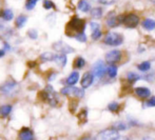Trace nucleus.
Segmentation results:
<instances>
[{
	"label": "nucleus",
	"instance_id": "nucleus-1",
	"mask_svg": "<svg viewBox=\"0 0 155 140\" xmlns=\"http://www.w3.org/2000/svg\"><path fill=\"white\" fill-rule=\"evenodd\" d=\"M84 28H86V21H84V19L78 18V17L75 16L69 21V23H68L67 35L68 36L74 37L76 34L84 32Z\"/></svg>",
	"mask_w": 155,
	"mask_h": 140
},
{
	"label": "nucleus",
	"instance_id": "nucleus-2",
	"mask_svg": "<svg viewBox=\"0 0 155 140\" xmlns=\"http://www.w3.org/2000/svg\"><path fill=\"white\" fill-rule=\"evenodd\" d=\"M39 96H41V100L45 101L49 103L51 106H57L59 103V98H58V94L55 92L54 87L52 85H47L43 91L40 92Z\"/></svg>",
	"mask_w": 155,
	"mask_h": 140
},
{
	"label": "nucleus",
	"instance_id": "nucleus-3",
	"mask_svg": "<svg viewBox=\"0 0 155 140\" xmlns=\"http://www.w3.org/2000/svg\"><path fill=\"white\" fill-rule=\"evenodd\" d=\"M19 89L20 86H19L18 82L11 80V81H6L2 85H0V93L6 97H13L18 93Z\"/></svg>",
	"mask_w": 155,
	"mask_h": 140
},
{
	"label": "nucleus",
	"instance_id": "nucleus-4",
	"mask_svg": "<svg viewBox=\"0 0 155 140\" xmlns=\"http://www.w3.org/2000/svg\"><path fill=\"white\" fill-rule=\"evenodd\" d=\"M119 23H123L129 28H134L138 25L139 23V17L136 14H127V15H120L118 16Z\"/></svg>",
	"mask_w": 155,
	"mask_h": 140
},
{
	"label": "nucleus",
	"instance_id": "nucleus-5",
	"mask_svg": "<svg viewBox=\"0 0 155 140\" xmlns=\"http://www.w3.org/2000/svg\"><path fill=\"white\" fill-rule=\"evenodd\" d=\"M104 42L110 47H118V45L123 44L124 36L116 32H109L104 37Z\"/></svg>",
	"mask_w": 155,
	"mask_h": 140
},
{
	"label": "nucleus",
	"instance_id": "nucleus-6",
	"mask_svg": "<svg viewBox=\"0 0 155 140\" xmlns=\"http://www.w3.org/2000/svg\"><path fill=\"white\" fill-rule=\"evenodd\" d=\"M60 93L63 96H68V97L72 98H77V99H81L84 96V91L82 89L76 86H64L60 90Z\"/></svg>",
	"mask_w": 155,
	"mask_h": 140
},
{
	"label": "nucleus",
	"instance_id": "nucleus-7",
	"mask_svg": "<svg viewBox=\"0 0 155 140\" xmlns=\"http://www.w3.org/2000/svg\"><path fill=\"white\" fill-rule=\"evenodd\" d=\"M119 133L114 129H107L99 132L95 137V140H117Z\"/></svg>",
	"mask_w": 155,
	"mask_h": 140
},
{
	"label": "nucleus",
	"instance_id": "nucleus-8",
	"mask_svg": "<svg viewBox=\"0 0 155 140\" xmlns=\"http://www.w3.org/2000/svg\"><path fill=\"white\" fill-rule=\"evenodd\" d=\"M106 69L107 67L104 65V62L102 60H98L94 63L92 74L94 76V79H101L106 75Z\"/></svg>",
	"mask_w": 155,
	"mask_h": 140
},
{
	"label": "nucleus",
	"instance_id": "nucleus-9",
	"mask_svg": "<svg viewBox=\"0 0 155 140\" xmlns=\"http://www.w3.org/2000/svg\"><path fill=\"white\" fill-rule=\"evenodd\" d=\"M53 49L55 50V51H57L59 54H63V55L74 53L73 47L68 44V43L63 42V41H57V42L53 43Z\"/></svg>",
	"mask_w": 155,
	"mask_h": 140
},
{
	"label": "nucleus",
	"instance_id": "nucleus-10",
	"mask_svg": "<svg viewBox=\"0 0 155 140\" xmlns=\"http://www.w3.org/2000/svg\"><path fill=\"white\" fill-rule=\"evenodd\" d=\"M123 54L119 50H112L106 55V61L109 64H116L117 62L121 60Z\"/></svg>",
	"mask_w": 155,
	"mask_h": 140
},
{
	"label": "nucleus",
	"instance_id": "nucleus-11",
	"mask_svg": "<svg viewBox=\"0 0 155 140\" xmlns=\"http://www.w3.org/2000/svg\"><path fill=\"white\" fill-rule=\"evenodd\" d=\"M34 133L31 129L22 128L18 133V140H34Z\"/></svg>",
	"mask_w": 155,
	"mask_h": 140
},
{
	"label": "nucleus",
	"instance_id": "nucleus-12",
	"mask_svg": "<svg viewBox=\"0 0 155 140\" xmlns=\"http://www.w3.org/2000/svg\"><path fill=\"white\" fill-rule=\"evenodd\" d=\"M94 82V76L91 72H87V73L84 74V76L81 77V81H80V84H81L82 89H88L91 85L93 84Z\"/></svg>",
	"mask_w": 155,
	"mask_h": 140
},
{
	"label": "nucleus",
	"instance_id": "nucleus-13",
	"mask_svg": "<svg viewBox=\"0 0 155 140\" xmlns=\"http://www.w3.org/2000/svg\"><path fill=\"white\" fill-rule=\"evenodd\" d=\"M79 78H80V75L77 71L72 72L67 77V79H65V84H67V86H74V85L79 81Z\"/></svg>",
	"mask_w": 155,
	"mask_h": 140
},
{
	"label": "nucleus",
	"instance_id": "nucleus-14",
	"mask_svg": "<svg viewBox=\"0 0 155 140\" xmlns=\"http://www.w3.org/2000/svg\"><path fill=\"white\" fill-rule=\"evenodd\" d=\"M135 94L138 96L139 98H143V99H147L151 96V91H150L148 87L145 86H138L134 90Z\"/></svg>",
	"mask_w": 155,
	"mask_h": 140
},
{
	"label": "nucleus",
	"instance_id": "nucleus-15",
	"mask_svg": "<svg viewBox=\"0 0 155 140\" xmlns=\"http://www.w3.org/2000/svg\"><path fill=\"white\" fill-rule=\"evenodd\" d=\"M53 61L59 67H64L65 64H67L68 58H67V56L63 55V54H56V55L54 56V60Z\"/></svg>",
	"mask_w": 155,
	"mask_h": 140
},
{
	"label": "nucleus",
	"instance_id": "nucleus-16",
	"mask_svg": "<svg viewBox=\"0 0 155 140\" xmlns=\"http://www.w3.org/2000/svg\"><path fill=\"white\" fill-rule=\"evenodd\" d=\"M0 17L4 21H12L14 19V13L11 8H4L0 12Z\"/></svg>",
	"mask_w": 155,
	"mask_h": 140
},
{
	"label": "nucleus",
	"instance_id": "nucleus-17",
	"mask_svg": "<svg viewBox=\"0 0 155 140\" xmlns=\"http://www.w3.org/2000/svg\"><path fill=\"white\" fill-rule=\"evenodd\" d=\"M78 10L81 11L82 13H88L91 10V4L89 3L88 0H79L77 5Z\"/></svg>",
	"mask_w": 155,
	"mask_h": 140
},
{
	"label": "nucleus",
	"instance_id": "nucleus-18",
	"mask_svg": "<svg viewBox=\"0 0 155 140\" xmlns=\"http://www.w3.org/2000/svg\"><path fill=\"white\" fill-rule=\"evenodd\" d=\"M13 110L12 104H3V106H0V116L2 117H8Z\"/></svg>",
	"mask_w": 155,
	"mask_h": 140
},
{
	"label": "nucleus",
	"instance_id": "nucleus-19",
	"mask_svg": "<svg viewBox=\"0 0 155 140\" xmlns=\"http://www.w3.org/2000/svg\"><path fill=\"white\" fill-rule=\"evenodd\" d=\"M141 25L145 30L147 31H153L155 28V21L151 18H147L141 22Z\"/></svg>",
	"mask_w": 155,
	"mask_h": 140
},
{
	"label": "nucleus",
	"instance_id": "nucleus-20",
	"mask_svg": "<svg viewBox=\"0 0 155 140\" xmlns=\"http://www.w3.org/2000/svg\"><path fill=\"white\" fill-rule=\"evenodd\" d=\"M27 21H28L27 15H23V14L19 15V16L16 18V21H15V23H16V28H23L25 25V23H27Z\"/></svg>",
	"mask_w": 155,
	"mask_h": 140
},
{
	"label": "nucleus",
	"instance_id": "nucleus-21",
	"mask_svg": "<svg viewBox=\"0 0 155 140\" xmlns=\"http://www.w3.org/2000/svg\"><path fill=\"white\" fill-rule=\"evenodd\" d=\"M118 24H120L118 20V17L112 16V15H110V16L108 17V19H107V25H108L109 28H115Z\"/></svg>",
	"mask_w": 155,
	"mask_h": 140
},
{
	"label": "nucleus",
	"instance_id": "nucleus-22",
	"mask_svg": "<svg viewBox=\"0 0 155 140\" xmlns=\"http://www.w3.org/2000/svg\"><path fill=\"white\" fill-rule=\"evenodd\" d=\"M106 73L110 78H114L117 75V67L115 64H109V67L106 69Z\"/></svg>",
	"mask_w": 155,
	"mask_h": 140
},
{
	"label": "nucleus",
	"instance_id": "nucleus-23",
	"mask_svg": "<svg viewBox=\"0 0 155 140\" xmlns=\"http://www.w3.org/2000/svg\"><path fill=\"white\" fill-rule=\"evenodd\" d=\"M73 65H74V67H75V69L80 70V69H82L84 65H86V60H84V59L82 58L81 56H78L77 58L74 60Z\"/></svg>",
	"mask_w": 155,
	"mask_h": 140
},
{
	"label": "nucleus",
	"instance_id": "nucleus-24",
	"mask_svg": "<svg viewBox=\"0 0 155 140\" xmlns=\"http://www.w3.org/2000/svg\"><path fill=\"white\" fill-rule=\"evenodd\" d=\"M54 56L55 54L51 53V52H45V53L41 54L40 55V60L42 62H49V61H53L54 60Z\"/></svg>",
	"mask_w": 155,
	"mask_h": 140
},
{
	"label": "nucleus",
	"instance_id": "nucleus-25",
	"mask_svg": "<svg viewBox=\"0 0 155 140\" xmlns=\"http://www.w3.org/2000/svg\"><path fill=\"white\" fill-rule=\"evenodd\" d=\"M127 79H128V81L130 82V83H135V82L137 81V80L141 79V77L139 75H137L136 73H134V72H130V73H128V76H127Z\"/></svg>",
	"mask_w": 155,
	"mask_h": 140
},
{
	"label": "nucleus",
	"instance_id": "nucleus-26",
	"mask_svg": "<svg viewBox=\"0 0 155 140\" xmlns=\"http://www.w3.org/2000/svg\"><path fill=\"white\" fill-rule=\"evenodd\" d=\"M91 16L95 19H99L102 17V8H94L91 10Z\"/></svg>",
	"mask_w": 155,
	"mask_h": 140
},
{
	"label": "nucleus",
	"instance_id": "nucleus-27",
	"mask_svg": "<svg viewBox=\"0 0 155 140\" xmlns=\"http://www.w3.org/2000/svg\"><path fill=\"white\" fill-rule=\"evenodd\" d=\"M137 67H138L139 71L147 72V71H149V70L151 69V62H150V61H143V62L139 63Z\"/></svg>",
	"mask_w": 155,
	"mask_h": 140
},
{
	"label": "nucleus",
	"instance_id": "nucleus-28",
	"mask_svg": "<svg viewBox=\"0 0 155 140\" xmlns=\"http://www.w3.org/2000/svg\"><path fill=\"white\" fill-rule=\"evenodd\" d=\"M127 128H128V126H127V124L124 123V121H117V122H115L114 125H113V129H114V130H116L117 132L127 130Z\"/></svg>",
	"mask_w": 155,
	"mask_h": 140
},
{
	"label": "nucleus",
	"instance_id": "nucleus-29",
	"mask_svg": "<svg viewBox=\"0 0 155 140\" xmlns=\"http://www.w3.org/2000/svg\"><path fill=\"white\" fill-rule=\"evenodd\" d=\"M87 118H88V111L84 109L78 114V120H79L80 123H84V122H87Z\"/></svg>",
	"mask_w": 155,
	"mask_h": 140
},
{
	"label": "nucleus",
	"instance_id": "nucleus-30",
	"mask_svg": "<svg viewBox=\"0 0 155 140\" xmlns=\"http://www.w3.org/2000/svg\"><path fill=\"white\" fill-rule=\"evenodd\" d=\"M119 109H120V106H119V103L116 101L111 102V103H109V106H108V110L110 111V112H113V113L118 112Z\"/></svg>",
	"mask_w": 155,
	"mask_h": 140
},
{
	"label": "nucleus",
	"instance_id": "nucleus-31",
	"mask_svg": "<svg viewBox=\"0 0 155 140\" xmlns=\"http://www.w3.org/2000/svg\"><path fill=\"white\" fill-rule=\"evenodd\" d=\"M37 2H38V0H27L25 1V10L32 11L36 6Z\"/></svg>",
	"mask_w": 155,
	"mask_h": 140
},
{
	"label": "nucleus",
	"instance_id": "nucleus-32",
	"mask_svg": "<svg viewBox=\"0 0 155 140\" xmlns=\"http://www.w3.org/2000/svg\"><path fill=\"white\" fill-rule=\"evenodd\" d=\"M74 38H75L77 41H79V42H87V35L84 32L79 33V34H76L75 36H74Z\"/></svg>",
	"mask_w": 155,
	"mask_h": 140
},
{
	"label": "nucleus",
	"instance_id": "nucleus-33",
	"mask_svg": "<svg viewBox=\"0 0 155 140\" xmlns=\"http://www.w3.org/2000/svg\"><path fill=\"white\" fill-rule=\"evenodd\" d=\"M101 36H102V32L100 31V28H96V30L92 31V35H91V37H92L93 40H98Z\"/></svg>",
	"mask_w": 155,
	"mask_h": 140
},
{
	"label": "nucleus",
	"instance_id": "nucleus-34",
	"mask_svg": "<svg viewBox=\"0 0 155 140\" xmlns=\"http://www.w3.org/2000/svg\"><path fill=\"white\" fill-rule=\"evenodd\" d=\"M42 5L45 10H51V8H55V4H54V2L52 0H43Z\"/></svg>",
	"mask_w": 155,
	"mask_h": 140
},
{
	"label": "nucleus",
	"instance_id": "nucleus-35",
	"mask_svg": "<svg viewBox=\"0 0 155 140\" xmlns=\"http://www.w3.org/2000/svg\"><path fill=\"white\" fill-rule=\"evenodd\" d=\"M28 36H29L32 40H36V39L38 38V32H37V30L31 28V30H29V32H28Z\"/></svg>",
	"mask_w": 155,
	"mask_h": 140
},
{
	"label": "nucleus",
	"instance_id": "nucleus-36",
	"mask_svg": "<svg viewBox=\"0 0 155 140\" xmlns=\"http://www.w3.org/2000/svg\"><path fill=\"white\" fill-rule=\"evenodd\" d=\"M117 0H98V2L101 4H104V5H110V4L115 3Z\"/></svg>",
	"mask_w": 155,
	"mask_h": 140
},
{
	"label": "nucleus",
	"instance_id": "nucleus-37",
	"mask_svg": "<svg viewBox=\"0 0 155 140\" xmlns=\"http://www.w3.org/2000/svg\"><path fill=\"white\" fill-rule=\"evenodd\" d=\"M56 76H57V73H56V72H51V73L48 75V81L52 82L56 78Z\"/></svg>",
	"mask_w": 155,
	"mask_h": 140
},
{
	"label": "nucleus",
	"instance_id": "nucleus-38",
	"mask_svg": "<svg viewBox=\"0 0 155 140\" xmlns=\"http://www.w3.org/2000/svg\"><path fill=\"white\" fill-rule=\"evenodd\" d=\"M147 106H154V108H155V96L151 97L149 100H148V101H147Z\"/></svg>",
	"mask_w": 155,
	"mask_h": 140
},
{
	"label": "nucleus",
	"instance_id": "nucleus-39",
	"mask_svg": "<svg viewBox=\"0 0 155 140\" xmlns=\"http://www.w3.org/2000/svg\"><path fill=\"white\" fill-rule=\"evenodd\" d=\"M90 27H91V28H92V31L96 30V28H100L99 24L96 23V22H90Z\"/></svg>",
	"mask_w": 155,
	"mask_h": 140
},
{
	"label": "nucleus",
	"instance_id": "nucleus-40",
	"mask_svg": "<svg viewBox=\"0 0 155 140\" xmlns=\"http://www.w3.org/2000/svg\"><path fill=\"white\" fill-rule=\"evenodd\" d=\"M4 28H5V27H4V23L0 20V32H3Z\"/></svg>",
	"mask_w": 155,
	"mask_h": 140
},
{
	"label": "nucleus",
	"instance_id": "nucleus-41",
	"mask_svg": "<svg viewBox=\"0 0 155 140\" xmlns=\"http://www.w3.org/2000/svg\"><path fill=\"white\" fill-rule=\"evenodd\" d=\"M4 55H5V51L4 50H0V58H2V57H4Z\"/></svg>",
	"mask_w": 155,
	"mask_h": 140
},
{
	"label": "nucleus",
	"instance_id": "nucleus-42",
	"mask_svg": "<svg viewBox=\"0 0 155 140\" xmlns=\"http://www.w3.org/2000/svg\"><path fill=\"white\" fill-rule=\"evenodd\" d=\"M143 140H155V139H153L152 137H149V136H147V137H143Z\"/></svg>",
	"mask_w": 155,
	"mask_h": 140
},
{
	"label": "nucleus",
	"instance_id": "nucleus-43",
	"mask_svg": "<svg viewBox=\"0 0 155 140\" xmlns=\"http://www.w3.org/2000/svg\"><path fill=\"white\" fill-rule=\"evenodd\" d=\"M117 140H130V139H129L128 137H118Z\"/></svg>",
	"mask_w": 155,
	"mask_h": 140
},
{
	"label": "nucleus",
	"instance_id": "nucleus-44",
	"mask_svg": "<svg viewBox=\"0 0 155 140\" xmlns=\"http://www.w3.org/2000/svg\"><path fill=\"white\" fill-rule=\"evenodd\" d=\"M4 47H5V50H10L11 49V45H8V43H4Z\"/></svg>",
	"mask_w": 155,
	"mask_h": 140
},
{
	"label": "nucleus",
	"instance_id": "nucleus-45",
	"mask_svg": "<svg viewBox=\"0 0 155 140\" xmlns=\"http://www.w3.org/2000/svg\"><path fill=\"white\" fill-rule=\"evenodd\" d=\"M151 1L153 2V3H155V0H151Z\"/></svg>",
	"mask_w": 155,
	"mask_h": 140
},
{
	"label": "nucleus",
	"instance_id": "nucleus-46",
	"mask_svg": "<svg viewBox=\"0 0 155 140\" xmlns=\"http://www.w3.org/2000/svg\"><path fill=\"white\" fill-rule=\"evenodd\" d=\"M82 140H92V139H82Z\"/></svg>",
	"mask_w": 155,
	"mask_h": 140
}]
</instances>
